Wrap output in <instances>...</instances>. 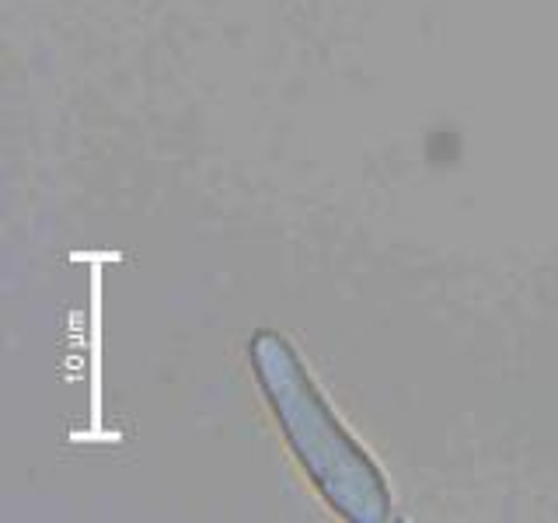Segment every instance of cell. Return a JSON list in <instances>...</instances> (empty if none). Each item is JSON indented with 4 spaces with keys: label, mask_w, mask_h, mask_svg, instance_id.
Here are the masks:
<instances>
[{
    "label": "cell",
    "mask_w": 558,
    "mask_h": 523,
    "mask_svg": "<svg viewBox=\"0 0 558 523\" xmlns=\"http://www.w3.org/2000/svg\"><path fill=\"white\" fill-rule=\"evenodd\" d=\"M248 363L279 433L314 492L349 523H388L395 499L380 467L331 412L296 349L279 331L248 339Z\"/></svg>",
    "instance_id": "obj_1"
}]
</instances>
